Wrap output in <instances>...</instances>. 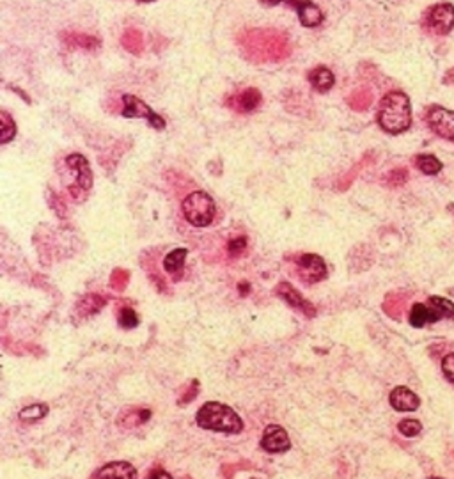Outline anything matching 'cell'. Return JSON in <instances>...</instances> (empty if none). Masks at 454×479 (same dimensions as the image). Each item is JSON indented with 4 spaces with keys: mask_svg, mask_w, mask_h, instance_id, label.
Segmentation results:
<instances>
[{
    "mask_svg": "<svg viewBox=\"0 0 454 479\" xmlns=\"http://www.w3.org/2000/svg\"><path fill=\"white\" fill-rule=\"evenodd\" d=\"M188 251L186 248H174L173 253H169L164 259V268L169 273H176L183 268Z\"/></svg>",
    "mask_w": 454,
    "mask_h": 479,
    "instance_id": "d6986e66",
    "label": "cell"
},
{
    "mask_svg": "<svg viewBox=\"0 0 454 479\" xmlns=\"http://www.w3.org/2000/svg\"><path fill=\"white\" fill-rule=\"evenodd\" d=\"M288 2L296 8L300 23H302L303 27H311L312 29V27H318L323 23V13H321V9L316 4H312L311 0H288Z\"/></svg>",
    "mask_w": 454,
    "mask_h": 479,
    "instance_id": "7c38bea8",
    "label": "cell"
},
{
    "mask_svg": "<svg viewBox=\"0 0 454 479\" xmlns=\"http://www.w3.org/2000/svg\"><path fill=\"white\" fill-rule=\"evenodd\" d=\"M408 180V173L407 169H396V171H392L391 176H389V183L391 185H403L404 181Z\"/></svg>",
    "mask_w": 454,
    "mask_h": 479,
    "instance_id": "f546056e",
    "label": "cell"
},
{
    "mask_svg": "<svg viewBox=\"0 0 454 479\" xmlns=\"http://www.w3.org/2000/svg\"><path fill=\"white\" fill-rule=\"evenodd\" d=\"M417 167L421 169L422 173L428 174V176H433V174H438L442 171V162L433 155H419L417 156Z\"/></svg>",
    "mask_w": 454,
    "mask_h": 479,
    "instance_id": "44dd1931",
    "label": "cell"
},
{
    "mask_svg": "<svg viewBox=\"0 0 454 479\" xmlns=\"http://www.w3.org/2000/svg\"><path fill=\"white\" fill-rule=\"evenodd\" d=\"M398 429L403 433L404 437H415L422 429V425L417 419H404L398 425Z\"/></svg>",
    "mask_w": 454,
    "mask_h": 479,
    "instance_id": "4316f807",
    "label": "cell"
},
{
    "mask_svg": "<svg viewBox=\"0 0 454 479\" xmlns=\"http://www.w3.org/2000/svg\"><path fill=\"white\" fill-rule=\"evenodd\" d=\"M139 2H155V0H139Z\"/></svg>",
    "mask_w": 454,
    "mask_h": 479,
    "instance_id": "8d00e7d4",
    "label": "cell"
},
{
    "mask_svg": "<svg viewBox=\"0 0 454 479\" xmlns=\"http://www.w3.org/2000/svg\"><path fill=\"white\" fill-rule=\"evenodd\" d=\"M378 125L387 134H403L412 125V105L401 91H392L380 101Z\"/></svg>",
    "mask_w": 454,
    "mask_h": 479,
    "instance_id": "6da1fadb",
    "label": "cell"
},
{
    "mask_svg": "<svg viewBox=\"0 0 454 479\" xmlns=\"http://www.w3.org/2000/svg\"><path fill=\"white\" fill-rule=\"evenodd\" d=\"M149 478H171V474H167V472L160 471V467H158V471H153L151 474H149Z\"/></svg>",
    "mask_w": 454,
    "mask_h": 479,
    "instance_id": "d6a6232c",
    "label": "cell"
},
{
    "mask_svg": "<svg viewBox=\"0 0 454 479\" xmlns=\"http://www.w3.org/2000/svg\"><path fill=\"white\" fill-rule=\"evenodd\" d=\"M128 279H130V273L125 272V270H116V272L112 273V277H110V282H112L114 290L122 291L125 286H127Z\"/></svg>",
    "mask_w": 454,
    "mask_h": 479,
    "instance_id": "83f0119b",
    "label": "cell"
},
{
    "mask_svg": "<svg viewBox=\"0 0 454 479\" xmlns=\"http://www.w3.org/2000/svg\"><path fill=\"white\" fill-rule=\"evenodd\" d=\"M428 125L435 134L447 140H454V110L433 107L428 112Z\"/></svg>",
    "mask_w": 454,
    "mask_h": 479,
    "instance_id": "ba28073f",
    "label": "cell"
},
{
    "mask_svg": "<svg viewBox=\"0 0 454 479\" xmlns=\"http://www.w3.org/2000/svg\"><path fill=\"white\" fill-rule=\"evenodd\" d=\"M0 123H2V127H0V142L8 144L17 135V125H14V121L8 112H0Z\"/></svg>",
    "mask_w": 454,
    "mask_h": 479,
    "instance_id": "603a6c76",
    "label": "cell"
},
{
    "mask_svg": "<svg viewBox=\"0 0 454 479\" xmlns=\"http://www.w3.org/2000/svg\"><path fill=\"white\" fill-rule=\"evenodd\" d=\"M447 82V84H454V70H451L449 75H446V78H444Z\"/></svg>",
    "mask_w": 454,
    "mask_h": 479,
    "instance_id": "e575fe53",
    "label": "cell"
},
{
    "mask_svg": "<svg viewBox=\"0 0 454 479\" xmlns=\"http://www.w3.org/2000/svg\"><path fill=\"white\" fill-rule=\"evenodd\" d=\"M122 116L130 119L144 118L155 130H164L165 128V119L162 116H158L153 109H149L142 100H139L133 94H125L122 96Z\"/></svg>",
    "mask_w": 454,
    "mask_h": 479,
    "instance_id": "5b68a950",
    "label": "cell"
},
{
    "mask_svg": "<svg viewBox=\"0 0 454 479\" xmlns=\"http://www.w3.org/2000/svg\"><path fill=\"white\" fill-rule=\"evenodd\" d=\"M389 401H391V407L398 412H413L421 405V399L417 398L415 392H412L408 387L403 385L396 387L394 391L391 392Z\"/></svg>",
    "mask_w": 454,
    "mask_h": 479,
    "instance_id": "8fae6325",
    "label": "cell"
},
{
    "mask_svg": "<svg viewBox=\"0 0 454 479\" xmlns=\"http://www.w3.org/2000/svg\"><path fill=\"white\" fill-rule=\"evenodd\" d=\"M66 164L75 176V185L69 189V193L76 202H82L87 198V192L93 187V171H91L89 160L82 156L80 153H75V155L67 156Z\"/></svg>",
    "mask_w": 454,
    "mask_h": 479,
    "instance_id": "277c9868",
    "label": "cell"
},
{
    "mask_svg": "<svg viewBox=\"0 0 454 479\" xmlns=\"http://www.w3.org/2000/svg\"><path fill=\"white\" fill-rule=\"evenodd\" d=\"M437 315H435V311L431 309L429 304H415L412 307V312H410V325L412 327L421 328L426 323H437Z\"/></svg>",
    "mask_w": 454,
    "mask_h": 479,
    "instance_id": "2e32d148",
    "label": "cell"
},
{
    "mask_svg": "<svg viewBox=\"0 0 454 479\" xmlns=\"http://www.w3.org/2000/svg\"><path fill=\"white\" fill-rule=\"evenodd\" d=\"M309 80H311L312 87H314L318 93H327V91L332 89L334 82H336V76H334V73L330 72L328 67L320 66L309 73Z\"/></svg>",
    "mask_w": 454,
    "mask_h": 479,
    "instance_id": "9a60e30c",
    "label": "cell"
},
{
    "mask_svg": "<svg viewBox=\"0 0 454 479\" xmlns=\"http://www.w3.org/2000/svg\"><path fill=\"white\" fill-rule=\"evenodd\" d=\"M240 291L247 293V291H248V282H240Z\"/></svg>",
    "mask_w": 454,
    "mask_h": 479,
    "instance_id": "d590c367",
    "label": "cell"
},
{
    "mask_svg": "<svg viewBox=\"0 0 454 479\" xmlns=\"http://www.w3.org/2000/svg\"><path fill=\"white\" fill-rule=\"evenodd\" d=\"M426 25L435 34L446 36L454 27V8L453 4H437L429 9L426 14Z\"/></svg>",
    "mask_w": 454,
    "mask_h": 479,
    "instance_id": "52a82bcc",
    "label": "cell"
},
{
    "mask_svg": "<svg viewBox=\"0 0 454 479\" xmlns=\"http://www.w3.org/2000/svg\"><path fill=\"white\" fill-rule=\"evenodd\" d=\"M261 100H263V96H261L259 91L254 87H248L241 94L233 98L229 105L238 110V112H252V110H256L261 105Z\"/></svg>",
    "mask_w": 454,
    "mask_h": 479,
    "instance_id": "5bb4252c",
    "label": "cell"
},
{
    "mask_svg": "<svg viewBox=\"0 0 454 479\" xmlns=\"http://www.w3.org/2000/svg\"><path fill=\"white\" fill-rule=\"evenodd\" d=\"M93 478L135 479V478H137V471H135L131 463L114 462V463H109V465H105V467H103V469H100V471H98V472H94Z\"/></svg>",
    "mask_w": 454,
    "mask_h": 479,
    "instance_id": "4fadbf2b",
    "label": "cell"
},
{
    "mask_svg": "<svg viewBox=\"0 0 454 479\" xmlns=\"http://www.w3.org/2000/svg\"><path fill=\"white\" fill-rule=\"evenodd\" d=\"M48 414V405L47 403H34L30 407H25L20 412V419L23 423H36V421L43 419V417Z\"/></svg>",
    "mask_w": 454,
    "mask_h": 479,
    "instance_id": "7402d4cb",
    "label": "cell"
},
{
    "mask_svg": "<svg viewBox=\"0 0 454 479\" xmlns=\"http://www.w3.org/2000/svg\"><path fill=\"white\" fill-rule=\"evenodd\" d=\"M428 304L431 306V309H433L438 319L442 318L454 319V304L451 302V300L442 299V297H429Z\"/></svg>",
    "mask_w": 454,
    "mask_h": 479,
    "instance_id": "ffe728a7",
    "label": "cell"
},
{
    "mask_svg": "<svg viewBox=\"0 0 454 479\" xmlns=\"http://www.w3.org/2000/svg\"><path fill=\"white\" fill-rule=\"evenodd\" d=\"M275 291H277L279 297H281L288 306H291L293 309H296V311L303 312L307 318H314L316 316V307L312 306L311 302H307V300L303 299L302 295L294 290L290 282H279V286Z\"/></svg>",
    "mask_w": 454,
    "mask_h": 479,
    "instance_id": "30bf717a",
    "label": "cell"
},
{
    "mask_svg": "<svg viewBox=\"0 0 454 479\" xmlns=\"http://www.w3.org/2000/svg\"><path fill=\"white\" fill-rule=\"evenodd\" d=\"M197 391H199V382H197V380H194V382L190 383L188 391H186L185 394H183V398H181L180 401H177V403H180V405L190 403V401H192V399H194L195 396H197Z\"/></svg>",
    "mask_w": 454,
    "mask_h": 479,
    "instance_id": "1f68e13d",
    "label": "cell"
},
{
    "mask_svg": "<svg viewBox=\"0 0 454 479\" xmlns=\"http://www.w3.org/2000/svg\"><path fill=\"white\" fill-rule=\"evenodd\" d=\"M181 210H183L186 222L192 224L194 227L210 226L215 219V213H217V206H215L211 195L201 192V190L186 195L183 204H181Z\"/></svg>",
    "mask_w": 454,
    "mask_h": 479,
    "instance_id": "3957f363",
    "label": "cell"
},
{
    "mask_svg": "<svg viewBox=\"0 0 454 479\" xmlns=\"http://www.w3.org/2000/svg\"><path fill=\"white\" fill-rule=\"evenodd\" d=\"M265 6H277L281 4V2H284V0H261Z\"/></svg>",
    "mask_w": 454,
    "mask_h": 479,
    "instance_id": "836d02e7",
    "label": "cell"
},
{
    "mask_svg": "<svg viewBox=\"0 0 454 479\" xmlns=\"http://www.w3.org/2000/svg\"><path fill=\"white\" fill-rule=\"evenodd\" d=\"M245 247H247V238H245V236H240V238L229 242V253H231L233 256H238Z\"/></svg>",
    "mask_w": 454,
    "mask_h": 479,
    "instance_id": "4dcf8cb0",
    "label": "cell"
},
{
    "mask_svg": "<svg viewBox=\"0 0 454 479\" xmlns=\"http://www.w3.org/2000/svg\"><path fill=\"white\" fill-rule=\"evenodd\" d=\"M121 416H127L128 419H119V426H121L122 429H131L135 428V426H142L144 423L151 417V410H147V408H137V412H133V410H125Z\"/></svg>",
    "mask_w": 454,
    "mask_h": 479,
    "instance_id": "ac0fdd59",
    "label": "cell"
},
{
    "mask_svg": "<svg viewBox=\"0 0 454 479\" xmlns=\"http://www.w3.org/2000/svg\"><path fill=\"white\" fill-rule=\"evenodd\" d=\"M296 268H299V277L307 284H316L327 277V265L320 256L316 254H302L296 259Z\"/></svg>",
    "mask_w": 454,
    "mask_h": 479,
    "instance_id": "8992f818",
    "label": "cell"
},
{
    "mask_svg": "<svg viewBox=\"0 0 454 479\" xmlns=\"http://www.w3.org/2000/svg\"><path fill=\"white\" fill-rule=\"evenodd\" d=\"M66 45L69 47H80V48H98L100 47V41L96 38H91V36H84V34H69V39H64Z\"/></svg>",
    "mask_w": 454,
    "mask_h": 479,
    "instance_id": "cb8c5ba5",
    "label": "cell"
},
{
    "mask_svg": "<svg viewBox=\"0 0 454 479\" xmlns=\"http://www.w3.org/2000/svg\"><path fill=\"white\" fill-rule=\"evenodd\" d=\"M118 321L122 328H135L139 325V316L135 315L131 307H122L121 311H119Z\"/></svg>",
    "mask_w": 454,
    "mask_h": 479,
    "instance_id": "484cf974",
    "label": "cell"
},
{
    "mask_svg": "<svg viewBox=\"0 0 454 479\" xmlns=\"http://www.w3.org/2000/svg\"><path fill=\"white\" fill-rule=\"evenodd\" d=\"M197 426L202 429H211V432H222L236 435L244 429V421L238 414L227 405L217 403V401H208L201 407L197 412Z\"/></svg>",
    "mask_w": 454,
    "mask_h": 479,
    "instance_id": "7a4b0ae2",
    "label": "cell"
},
{
    "mask_svg": "<svg viewBox=\"0 0 454 479\" xmlns=\"http://www.w3.org/2000/svg\"><path fill=\"white\" fill-rule=\"evenodd\" d=\"M442 371L447 376V380H451L454 383V353H449V355L444 357V361H442Z\"/></svg>",
    "mask_w": 454,
    "mask_h": 479,
    "instance_id": "f1b7e54d",
    "label": "cell"
},
{
    "mask_svg": "<svg viewBox=\"0 0 454 479\" xmlns=\"http://www.w3.org/2000/svg\"><path fill=\"white\" fill-rule=\"evenodd\" d=\"M261 447L266 453H284V451H288L291 447L290 435H288L286 429L279 425L266 426L263 438H261Z\"/></svg>",
    "mask_w": 454,
    "mask_h": 479,
    "instance_id": "9c48e42d",
    "label": "cell"
},
{
    "mask_svg": "<svg viewBox=\"0 0 454 479\" xmlns=\"http://www.w3.org/2000/svg\"><path fill=\"white\" fill-rule=\"evenodd\" d=\"M107 300L103 299V297H100V295H85V297H82L80 300H78V304H76L75 311L78 312V316H93L96 315V312H100L103 307H105Z\"/></svg>",
    "mask_w": 454,
    "mask_h": 479,
    "instance_id": "e0dca14e",
    "label": "cell"
},
{
    "mask_svg": "<svg viewBox=\"0 0 454 479\" xmlns=\"http://www.w3.org/2000/svg\"><path fill=\"white\" fill-rule=\"evenodd\" d=\"M122 47L127 48L128 52L139 54V52L142 50V36H140L137 30H128V32L122 36Z\"/></svg>",
    "mask_w": 454,
    "mask_h": 479,
    "instance_id": "d4e9b609",
    "label": "cell"
}]
</instances>
